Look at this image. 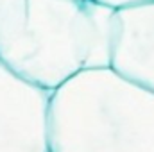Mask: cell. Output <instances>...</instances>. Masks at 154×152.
<instances>
[{
	"label": "cell",
	"instance_id": "1",
	"mask_svg": "<svg viewBox=\"0 0 154 152\" xmlns=\"http://www.w3.org/2000/svg\"><path fill=\"white\" fill-rule=\"evenodd\" d=\"M113 16L97 0H0V63L54 91L84 70L111 66Z\"/></svg>",
	"mask_w": 154,
	"mask_h": 152
},
{
	"label": "cell",
	"instance_id": "2",
	"mask_svg": "<svg viewBox=\"0 0 154 152\" xmlns=\"http://www.w3.org/2000/svg\"><path fill=\"white\" fill-rule=\"evenodd\" d=\"M50 152H154V93L113 68H91L50 91Z\"/></svg>",
	"mask_w": 154,
	"mask_h": 152
},
{
	"label": "cell",
	"instance_id": "3",
	"mask_svg": "<svg viewBox=\"0 0 154 152\" xmlns=\"http://www.w3.org/2000/svg\"><path fill=\"white\" fill-rule=\"evenodd\" d=\"M50 91L0 63V152H50L47 111Z\"/></svg>",
	"mask_w": 154,
	"mask_h": 152
},
{
	"label": "cell",
	"instance_id": "4",
	"mask_svg": "<svg viewBox=\"0 0 154 152\" xmlns=\"http://www.w3.org/2000/svg\"><path fill=\"white\" fill-rule=\"evenodd\" d=\"M109 68L154 93V2L115 9Z\"/></svg>",
	"mask_w": 154,
	"mask_h": 152
},
{
	"label": "cell",
	"instance_id": "5",
	"mask_svg": "<svg viewBox=\"0 0 154 152\" xmlns=\"http://www.w3.org/2000/svg\"><path fill=\"white\" fill-rule=\"evenodd\" d=\"M111 9H122V7H131V5H140V4H147V2H154V0H97Z\"/></svg>",
	"mask_w": 154,
	"mask_h": 152
}]
</instances>
